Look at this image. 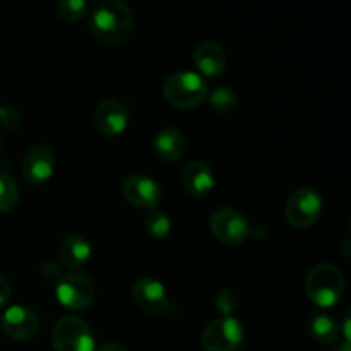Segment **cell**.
Here are the masks:
<instances>
[{"instance_id": "4", "label": "cell", "mask_w": 351, "mask_h": 351, "mask_svg": "<svg viewBox=\"0 0 351 351\" xmlns=\"http://www.w3.org/2000/svg\"><path fill=\"white\" fill-rule=\"evenodd\" d=\"M55 351H95V335L77 315L62 317L51 332Z\"/></svg>"}, {"instance_id": "21", "label": "cell", "mask_w": 351, "mask_h": 351, "mask_svg": "<svg viewBox=\"0 0 351 351\" xmlns=\"http://www.w3.org/2000/svg\"><path fill=\"white\" fill-rule=\"evenodd\" d=\"M144 226H146V232L149 233L153 239H167L168 233L171 230V221L167 215H165L161 209H153L149 211V215L144 219Z\"/></svg>"}, {"instance_id": "25", "label": "cell", "mask_w": 351, "mask_h": 351, "mask_svg": "<svg viewBox=\"0 0 351 351\" xmlns=\"http://www.w3.org/2000/svg\"><path fill=\"white\" fill-rule=\"evenodd\" d=\"M10 295H12V290H10V283L3 276H0V307L7 305V302L10 300Z\"/></svg>"}, {"instance_id": "15", "label": "cell", "mask_w": 351, "mask_h": 351, "mask_svg": "<svg viewBox=\"0 0 351 351\" xmlns=\"http://www.w3.org/2000/svg\"><path fill=\"white\" fill-rule=\"evenodd\" d=\"M184 187L194 197H206L215 189V173L206 161L195 160L185 167Z\"/></svg>"}, {"instance_id": "27", "label": "cell", "mask_w": 351, "mask_h": 351, "mask_svg": "<svg viewBox=\"0 0 351 351\" xmlns=\"http://www.w3.org/2000/svg\"><path fill=\"white\" fill-rule=\"evenodd\" d=\"M331 351H351V348H350V343H346V341L338 343V345L332 346V350H331Z\"/></svg>"}, {"instance_id": "3", "label": "cell", "mask_w": 351, "mask_h": 351, "mask_svg": "<svg viewBox=\"0 0 351 351\" xmlns=\"http://www.w3.org/2000/svg\"><path fill=\"white\" fill-rule=\"evenodd\" d=\"M305 291L311 302L322 308H331L345 293V278L332 264H317L305 278Z\"/></svg>"}, {"instance_id": "28", "label": "cell", "mask_w": 351, "mask_h": 351, "mask_svg": "<svg viewBox=\"0 0 351 351\" xmlns=\"http://www.w3.org/2000/svg\"><path fill=\"white\" fill-rule=\"evenodd\" d=\"M2 143H3V137H2V132H0V147H2Z\"/></svg>"}, {"instance_id": "20", "label": "cell", "mask_w": 351, "mask_h": 351, "mask_svg": "<svg viewBox=\"0 0 351 351\" xmlns=\"http://www.w3.org/2000/svg\"><path fill=\"white\" fill-rule=\"evenodd\" d=\"M19 202V187L5 171H0V213H9Z\"/></svg>"}, {"instance_id": "9", "label": "cell", "mask_w": 351, "mask_h": 351, "mask_svg": "<svg viewBox=\"0 0 351 351\" xmlns=\"http://www.w3.org/2000/svg\"><path fill=\"white\" fill-rule=\"evenodd\" d=\"M2 332L12 341H29L40 331V319L31 308L23 305H12L3 312L0 319Z\"/></svg>"}, {"instance_id": "7", "label": "cell", "mask_w": 351, "mask_h": 351, "mask_svg": "<svg viewBox=\"0 0 351 351\" xmlns=\"http://www.w3.org/2000/svg\"><path fill=\"white\" fill-rule=\"evenodd\" d=\"M322 213V197L314 187H300L291 192L285 206L288 223L295 228H308Z\"/></svg>"}, {"instance_id": "10", "label": "cell", "mask_w": 351, "mask_h": 351, "mask_svg": "<svg viewBox=\"0 0 351 351\" xmlns=\"http://www.w3.org/2000/svg\"><path fill=\"white\" fill-rule=\"evenodd\" d=\"M132 298L141 311L151 315H161L170 308V300L163 283L149 276L139 278L134 283Z\"/></svg>"}, {"instance_id": "8", "label": "cell", "mask_w": 351, "mask_h": 351, "mask_svg": "<svg viewBox=\"0 0 351 351\" xmlns=\"http://www.w3.org/2000/svg\"><path fill=\"white\" fill-rule=\"evenodd\" d=\"M211 233L226 245H240L250 235V225L245 216L232 208L216 209L209 219Z\"/></svg>"}, {"instance_id": "26", "label": "cell", "mask_w": 351, "mask_h": 351, "mask_svg": "<svg viewBox=\"0 0 351 351\" xmlns=\"http://www.w3.org/2000/svg\"><path fill=\"white\" fill-rule=\"evenodd\" d=\"M98 351H127V348L125 346L119 345V343H106V345H103Z\"/></svg>"}, {"instance_id": "22", "label": "cell", "mask_w": 351, "mask_h": 351, "mask_svg": "<svg viewBox=\"0 0 351 351\" xmlns=\"http://www.w3.org/2000/svg\"><path fill=\"white\" fill-rule=\"evenodd\" d=\"M240 305H242V298L235 288H223L216 297V307L221 312L223 317H232V314L239 311Z\"/></svg>"}, {"instance_id": "1", "label": "cell", "mask_w": 351, "mask_h": 351, "mask_svg": "<svg viewBox=\"0 0 351 351\" xmlns=\"http://www.w3.org/2000/svg\"><path fill=\"white\" fill-rule=\"evenodd\" d=\"M89 31L106 47H117L127 40L134 26L130 7L122 0H105L89 14Z\"/></svg>"}, {"instance_id": "17", "label": "cell", "mask_w": 351, "mask_h": 351, "mask_svg": "<svg viewBox=\"0 0 351 351\" xmlns=\"http://www.w3.org/2000/svg\"><path fill=\"white\" fill-rule=\"evenodd\" d=\"M154 151L165 161H178L187 151V139L173 127H165L154 137Z\"/></svg>"}, {"instance_id": "23", "label": "cell", "mask_w": 351, "mask_h": 351, "mask_svg": "<svg viewBox=\"0 0 351 351\" xmlns=\"http://www.w3.org/2000/svg\"><path fill=\"white\" fill-rule=\"evenodd\" d=\"M57 10L60 19L67 21V23H75V21L82 19L86 16L88 3L84 0H60Z\"/></svg>"}, {"instance_id": "13", "label": "cell", "mask_w": 351, "mask_h": 351, "mask_svg": "<svg viewBox=\"0 0 351 351\" xmlns=\"http://www.w3.org/2000/svg\"><path fill=\"white\" fill-rule=\"evenodd\" d=\"M129 123V112L119 99H105L95 110V125L105 137H117Z\"/></svg>"}, {"instance_id": "29", "label": "cell", "mask_w": 351, "mask_h": 351, "mask_svg": "<svg viewBox=\"0 0 351 351\" xmlns=\"http://www.w3.org/2000/svg\"><path fill=\"white\" fill-rule=\"evenodd\" d=\"M0 108H2V106H0Z\"/></svg>"}, {"instance_id": "14", "label": "cell", "mask_w": 351, "mask_h": 351, "mask_svg": "<svg viewBox=\"0 0 351 351\" xmlns=\"http://www.w3.org/2000/svg\"><path fill=\"white\" fill-rule=\"evenodd\" d=\"M195 67L199 72L208 77H218L226 69V55L223 48L216 41L206 40L201 41L195 48L194 53Z\"/></svg>"}, {"instance_id": "12", "label": "cell", "mask_w": 351, "mask_h": 351, "mask_svg": "<svg viewBox=\"0 0 351 351\" xmlns=\"http://www.w3.org/2000/svg\"><path fill=\"white\" fill-rule=\"evenodd\" d=\"M21 171L26 182L33 185L45 184L51 178L55 171V154L51 147L45 144H36L31 147L23 158Z\"/></svg>"}, {"instance_id": "11", "label": "cell", "mask_w": 351, "mask_h": 351, "mask_svg": "<svg viewBox=\"0 0 351 351\" xmlns=\"http://www.w3.org/2000/svg\"><path fill=\"white\" fill-rule=\"evenodd\" d=\"M122 194L132 206L141 209H158L161 202V187L146 175H130L123 180Z\"/></svg>"}, {"instance_id": "6", "label": "cell", "mask_w": 351, "mask_h": 351, "mask_svg": "<svg viewBox=\"0 0 351 351\" xmlns=\"http://www.w3.org/2000/svg\"><path fill=\"white\" fill-rule=\"evenodd\" d=\"M245 331L239 319L219 317L209 322L202 331L201 345L206 351H239L242 348Z\"/></svg>"}, {"instance_id": "18", "label": "cell", "mask_w": 351, "mask_h": 351, "mask_svg": "<svg viewBox=\"0 0 351 351\" xmlns=\"http://www.w3.org/2000/svg\"><path fill=\"white\" fill-rule=\"evenodd\" d=\"M339 324L329 314H314L308 321V335L321 345H332L339 339Z\"/></svg>"}, {"instance_id": "19", "label": "cell", "mask_w": 351, "mask_h": 351, "mask_svg": "<svg viewBox=\"0 0 351 351\" xmlns=\"http://www.w3.org/2000/svg\"><path fill=\"white\" fill-rule=\"evenodd\" d=\"M209 105L215 112L218 113H230L235 110L239 98H237V93L233 91L228 86H219L215 88L211 93H208Z\"/></svg>"}, {"instance_id": "5", "label": "cell", "mask_w": 351, "mask_h": 351, "mask_svg": "<svg viewBox=\"0 0 351 351\" xmlns=\"http://www.w3.org/2000/svg\"><path fill=\"white\" fill-rule=\"evenodd\" d=\"M55 295L62 307L69 311H84L95 302L96 288L91 278L74 271L58 278Z\"/></svg>"}, {"instance_id": "16", "label": "cell", "mask_w": 351, "mask_h": 351, "mask_svg": "<svg viewBox=\"0 0 351 351\" xmlns=\"http://www.w3.org/2000/svg\"><path fill=\"white\" fill-rule=\"evenodd\" d=\"M91 254L93 249L89 240L84 235L74 233V235L67 237L65 242L62 243L58 259H60L62 266H65L67 269H71V273H74V271L81 269L82 266L88 264Z\"/></svg>"}, {"instance_id": "2", "label": "cell", "mask_w": 351, "mask_h": 351, "mask_svg": "<svg viewBox=\"0 0 351 351\" xmlns=\"http://www.w3.org/2000/svg\"><path fill=\"white\" fill-rule=\"evenodd\" d=\"M208 82L201 74L192 71H178L168 75L163 82V96L171 106L191 110L208 98Z\"/></svg>"}, {"instance_id": "24", "label": "cell", "mask_w": 351, "mask_h": 351, "mask_svg": "<svg viewBox=\"0 0 351 351\" xmlns=\"http://www.w3.org/2000/svg\"><path fill=\"white\" fill-rule=\"evenodd\" d=\"M21 122H23V117L17 112L14 106H5V108H0V123H2L5 129L16 130L19 129Z\"/></svg>"}]
</instances>
